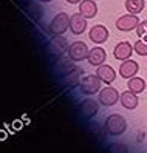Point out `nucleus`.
<instances>
[{"instance_id":"f3484780","label":"nucleus","mask_w":147,"mask_h":153,"mask_svg":"<svg viewBox=\"0 0 147 153\" xmlns=\"http://www.w3.org/2000/svg\"><path fill=\"white\" fill-rule=\"evenodd\" d=\"M125 10L128 14H135L138 16L140 13L144 11V8H146V0H125Z\"/></svg>"},{"instance_id":"423d86ee","label":"nucleus","mask_w":147,"mask_h":153,"mask_svg":"<svg viewBox=\"0 0 147 153\" xmlns=\"http://www.w3.org/2000/svg\"><path fill=\"white\" fill-rule=\"evenodd\" d=\"M48 48H50V51L53 53L54 56L60 57L63 53H68L70 43H68V40L63 37L62 34H60V36H53V39H51L50 43H48Z\"/></svg>"},{"instance_id":"412c9836","label":"nucleus","mask_w":147,"mask_h":153,"mask_svg":"<svg viewBox=\"0 0 147 153\" xmlns=\"http://www.w3.org/2000/svg\"><path fill=\"white\" fill-rule=\"evenodd\" d=\"M67 3H70V5H76V3H81L82 0H65Z\"/></svg>"},{"instance_id":"ddd939ff","label":"nucleus","mask_w":147,"mask_h":153,"mask_svg":"<svg viewBox=\"0 0 147 153\" xmlns=\"http://www.w3.org/2000/svg\"><path fill=\"white\" fill-rule=\"evenodd\" d=\"M96 74L98 77L102 80V84H112L113 80L116 79V71L113 67H110V65H105L102 64L101 67H98L96 70Z\"/></svg>"},{"instance_id":"6ab92c4d","label":"nucleus","mask_w":147,"mask_h":153,"mask_svg":"<svg viewBox=\"0 0 147 153\" xmlns=\"http://www.w3.org/2000/svg\"><path fill=\"white\" fill-rule=\"evenodd\" d=\"M133 50H135L136 54L147 56V39H138L133 43Z\"/></svg>"},{"instance_id":"5701e85b","label":"nucleus","mask_w":147,"mask_h":153,"mask_svg":"<svg viewBox=\"0 0 147 153\" xmlns=\"http://www.w3.org/2000/svg\"><path fill=\"white\" fill-rule=\"evenodd\" d=\"M95 2H96V0H95Z\"/></svg>"},{"instance_id":"0eeeda50","label":"nucleus","mask_w":147,"mask_h":153,"mask_svg":"<svg viewBox=\"0 0 147 153\" xmlns=\"http://www.w3.org/2000/svg\"><path fill=\"white\" fill-rule=\"evenodd\" d=\"M140 19H138V16L135 14H125V16H121L119 19L116 20V28L119 31H124V33H128V31H133L136 30V26L140 25Z\"/></svg>"},{"instance_id":"4468645a","label":"nucleus","mask_w":147,"mask_h":153,"mask_svg":"<svg viewBox=\"0 0 147 153\" xmlns=\"http://www.w3.org/2000/svg\"><path fill=\"white\" fill-rule=\"evenodd\" d=\"M79 13L85 17V19H93L98 14V5L95 0H82L79 3Z\"/></svg>"},{"instance_id":"9b49d317","label":"nucleus","mask_w":147,"mask_h":153,"mask_svg":"<svg viewBox=\"0 0 147 153\" xmlns=\"http://www.w3.org/2000/svg\"><path fill=\"white\" fill-rule=\"evenodd\" d=\"M138 71H140V65H138V62H135L132 59H127L119 65V76L124 77V79L135 77Z\"/></svg>"},{"instance_id":"4be33fe9","label":"nucleus","mask_w":147,"mask_h":153,"mask_svg":"<svg viewBox=\"0 0 147 153\" xmlns=\"http://www.w3.org/2000/svg\"><path fill=\"white\" fill-rule=\"evenodd\" d=\"M40 2H45V3H48V2H51V0H40Z\"/></svg>"},{"instance_id":"6e6552de","label":"nucleus","mask_w":147,"mask_h":153,"mask_svg":"<svg viewBox=\"0 0 147 153\" xmlns=\"http://www.w3.org/2000/svg\"><path fill=\"white\" fill-rule=\"evenodd\" d=\"M87 30V19L81 13H75L73 16H70V31L71 34L79 36Z\"/></svg>"},{"instance_id":"f257e3e1","label":"nucleus","mask_w":147,"mask_h":153,"mask_svg":"<svg viewBox=\"0 0 147 153\" xmlns=\"http://www.w3.org/2000/svg\"><path fill=\"white\" fill-rule=\"evenodd\" d=\"M127 128V122H125V118L122 114H118V113H113L107 116L105 119V131L108 134H113V136H118V134H122Z\"/></svg>"},{"instance_id":"9d476101","label":"nucleus","mask_w":147,"mask_h":153,"mask_svg":"<svg viewBox=\"0 0 147 153\" xmlns=\"http://www.w3.org/2000/svg\"><path fill=\"white\" fill-rule=\"evenodd\" d=\"M108 36H110V33H108V30L105 28L104 25H95L93 28L90 30V33H88L90 40L93 43H96V45H101V43L107 42Z\"/></svg>"},{"instance_id":"39448f33","label":"nucleus","mask_w":147,"mask_h":153,"mask_svg":"<svg viewBox=\"0 0 147 153\" xmlns=\"http://www.w3.org/2000/svg\"><path fill=\"white\" fill-rule=\"evenodd\" d=\"M119 97H121V94L118 93V90L115 87H105L102 88L99 91V96H98V102L101 105H104V107H112L115 105L118 101H119Z\"/></svg>"},{"instance_id":"aec40b11","label":"nucleus","mask_w":147,"mask_h":153,"mask_svg":"<svg viewBox=\"0 0 147 153\" xmlns=\"http://www.w3.org/2000/svg\"><path fill=\"white\" fill-rule=\"evenodd\" d=\"M136 34L140 39H147V20H143L140 22V25L136 26Z\"/></svg>"},{"instance_id":"1a4fd4ad","label":"nucleus","mask_w":147,"mask_h":153,"mask_svg":"<svg viewBox=\"0 0 147 153\" xmlns=\"http://www.w3.org/2000/svg\"><path fill=\"white\" fill-rule=\"evenodd\" d=\"M133 51H135V50H133V47H132V43L124 40V42H119L116 47H115L113 56H115L116 60L124 62V60H127V59L132 57V53H133Z\"/></svg>"},{"instance_id":"7ed1b4c3","label":"nucleus","mask_w":147,"mask_h":153,"mask_svg":"<svg viewBox=\"0 0 147 153\" xmlns=\"http://www.w3.org/2000/svg\"><path fill=\"white\" fill-rule=\"evenodd\" d=\"M70 28V17L67 13H59L50 22V33L54 36H60Z\"/></svg>"},{"instance_id":"dca6fc26","label":"nucleus","mask_w":147,"mask_h":153,"mask_svg":"<svg viewBox=\"0 0 147 153\" xmlns=\"http://www.w3.org/2000/svg\"><path fill=\"white\" fill-rule=\"evenodd\" d=\"M98 110H99V104L96 101H93V99H85V101L81 104V111L85 118L95 116L98 113Z\"/></svg>"},{"instance_id":"2eb2a0df","label":"nucleus","mask_w":147,"mask_h":153,"mask_svg":"<svg viewBox=\"0 0 147 153\" xmlns=\"http://www.w3.org/2000/svg\"><path fill=\"white\" fill-rule=\"evenodd\" d=\"M119 101H121V105L124 107V108H127V110H133V108H136L138 107V96H136V93H133V91H130V90H127V91H124V93H121V97H119Z\"/></svg>"},{"instance_id":"20e7f679","label":"nucleus","mask_w":147,"mask_h":153,"mask_svg":"<svg viewBox=\"0 0 147 153\" xmlns=\"http://www.w3.org/2000/svg\"><path fill=\"white\" fill-rule=\"evenodd\" d=\"M88 47H87V43L84 42H81V40H76V42H73L70 43V48H68V59L73 60V62H81V60H84L88 57Z\"/></svg>"},{"instance_id":"f8f14e48","label":"nucleus","mask_w":147,"mask_h":153,"mask_svg":"<svg viewBox=\"0 0 147 153\" xmlns=\"http://www.w3.org/2000/svg\"><path fill=\"white\" fill-rule=\"evenodd\" d=\"M105 59H107V53L102 47H93L90 50L88 57H87L88 64L93 67H101L105 62Z\"/></svg>"},{"instance_id":"a211bd4d","label":"nucleus","mask_w":147,"mask_h":153,"mask_svg":"<svg viewBox=\"0 0 147 153\" xmlns=\"http://www.w3.org/2000/svg\"><path fill=\"white\" fill-rule=\"evenodd\" d=\"M127 88L130 90V91H133V93H136V94H140V93H143L144 90L147 88V82H144V79L135 76V77H132V79H128Z\"/></svg>"},{"instance_id":"f03ea898","label":"nucleus","mask_w":147,"mask_h":153,"mask_svg":"<svg viewBox=\"0 0 147 153\" xmlns=\"http://www.w3.org/2000/svg\"><path fill=\"white\" fill-rule=\"evenodd\" d=\"M101 85H102V80L98 77V74H88L81 80V91L87 96H91L101 91Z\"/></svg>"}]
</instances>
